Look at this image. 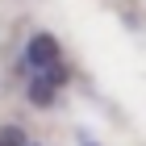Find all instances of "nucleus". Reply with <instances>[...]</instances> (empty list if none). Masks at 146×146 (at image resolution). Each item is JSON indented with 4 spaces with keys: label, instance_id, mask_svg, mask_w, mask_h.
Here are the masks:
<instances>
[{
    "label": "nucleus",
    "instance_id": "nucleus-3",
    "mask_svg": "<svg viewBox=\"0 0 146 146\" xmlns=\"http://www.w3.org/2000/svg\"><path fill=\"white\" fill-rule=\"evenodd\" d=\"M84 146H92V142H84Z\"/></svg>",
    "mask_w": 146,
    "mask_h": 146
},
{
    "label": "nucleus",
    "instance_id": "nucleus-2",
    "mask_svg": "<svg viewBox=\"0 0 146 146\" xmlns=\"http://www.w3.org/2000/svg\"><path fill=\"white\" fill-rule=\"evenodd\" d=\"M0 146H38V142L25 134L21 125H4V129H0Z\"/></svg>",
    "mask_w": 146,
    "mask_h": 146
},
{
    "label": "nucleus",
    "instance_id": "nucleus-1",
    "mask_svg": "<svg viewBox=\"0 0 146 146\" xmlns=\"http://www.w3.org/2000/svg\"><path fill=\"white\" fill-rule=\"evenodd\" d=\"M21 75L25 79L42 75V79H54L58 88H67L71 71H67V58H63V46H58L54 34H34L29 42H25V50H21Z\"/></svg>",
    "mask_w": 146,
    "mask_h": 146
}]
</instances>
